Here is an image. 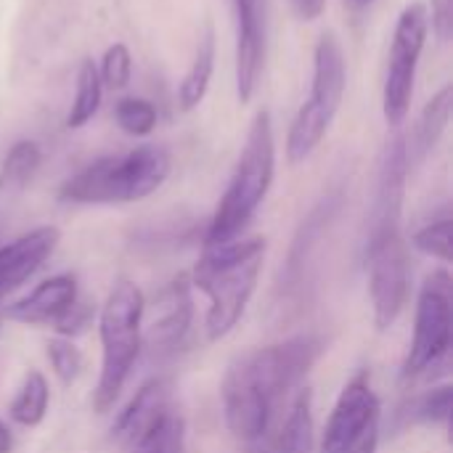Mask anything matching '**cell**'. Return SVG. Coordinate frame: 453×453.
Masks as SVG:
<instances>
[{
	"label": "cell",
	"instance_id": "1",
	"mask_svg": "<svg viewBox=\"0 0 453 453\" xmlns=\"http://www.w3.org/2000/svg\"><path fill=\"white\" fill-rule=\"evenodd\" d=\"M321 350L324 345L319 337L303 334L239 356L220 385L228 430L239 441H260L268 430L276 401L311 372Z\"/></svg>",
	"mask_w": 453,
	"mask_h": 453
},
{
	"label": "cell",
	"instance_id": "2",
	"mask_svg": "<svg viewBox=\"0 0 453 453\" xmlns=\"http://www.w3.org/2000/svg\"><path fill=\"white\" fill-rule=\"evenodd\" d=\"M268 242L263 236L234 239L218 247H207L194 268V287H199L207 300V337L212 342L223 340L244 316L260 271L265 260Z\"/></svg>",
	"mask_w": 453,
	"mask_h": 453
},
{
	"label": "cell",
	"instance_id": "3",
	"mask_svg": "<svg viewBox=\"0 0 453 453\" xmlns=\"http://www.w3.org/2000/svg\"><path fill=\"white\" fill-rule=\"evenodd\" d=\"M273 173H276L273 119L268 109H260L250 125L231 183L210 220L207 247H218V244L239 239V234L255 218L257 207L265 202L271 183H273Z\"/></svg>",
	"mask_w": 453,
	"mask_h": 453
},
{
	"label": "cell",
	"instance_id": "4",
	"mask_svg": "<svg viewBox=\"0 0 453 453\" xmlns=\"http://www.w3.org/2000/svg\"><path fill=\"white\" fill-rule=\"evenodd\" d=\"M173 159L162 146H138L90 162L61 186L72 204H130L151 196L170 178Z\"/></svg>",
	"mask_w": 453,
	"mask_h": 453
},
{
	"label": "cell",
	"instance_id": "5",
	"mask_svg": "<svg viewBox=\"0 0 453 453\" xmlns=\"http://www.w3.org/2000/svg\"><path fill=\"white\" fill-rule=\"evenodd\" d=\"M146 300L143 292L122 279L111 287L98 316L101 334V374L93 393V409L106 414L119 398L133 364L141 353V324H143Z\"/></svg>",
	"mask_w": 453,
	"mask_h": 453
},
{
	"label": "cell",
	"instance_id": "6",
	"mask_svg": "<svg viewBox=\"0 0 453 453\" xmlns=\"http://www.w3.org/2000/svg\"><path fill=\"white\" fill-rule=\"evenodd\" d=\"M348 88V64L334 32H324L313 53L311 96L292 119L287 135V157L292 165L305 162L326 138Z\"/></svg>",
	"mask_w": 453,
	"mask_h": 453
},
{
	"label": "cell",
	"instance_id": "7",
	"mask_svg": "<svg viewBox=\"0 0 453 453\" xmlns=\"http://www.w3.org/2000/svg\"><path fill=\"white\" fill-rule=\"evenodd\" d=\"M427 32H430L427 5L409 3L401 11L395 32H393L388 74H385V88H382V114L390 127H398L411 109L417 69H419V58L427 42Z\"/></svg>",
	"mask_w": 453,
	"mask_h": 453
},
{
	"label": "cell",
	"instance_id": "8",
	"mask_svg": "<svg viewBox=\"0 0 453 453\" xmlns=\"http://www.w3.org/2000/svg\"><path fill=\"white\" fill-rule=\"evenodd\" d=\"M380 419H382V406L377 393L372 390L369 377L366 374L353 377L342 388L329 414L321 453H377Z\"/></svg>",
	"mask_w": 453,
	"mask_h": 453
},
{
	"label": "cell",
	"instance_id": "9",
	"mask_svg": "<svg viewBox=\"0 0 453 453\" xmlns=\"http://www.w3.org/2000/svg\"><path fill=\"white\" fill-rule=\"evenodd\" d=\"M451 326V276L446 271H435L422 284L417 300L414 340L403 364V377H419L449 356Z\"/></svg>",
	"mask_w": 453,
	"mask_h": 453
},
{
	"label": "cell",
	"instance_id": "10",
	"mask_svg": "<svg viewBox=\"0 0 453 453\" xmlns=\"http://www.w3.org/2000/svg\"><path fill=\"white\" fill-rule=\"evenodd\" d=\"M409 250L401 231L369 236V295L380 332L390 329L403 313L409 303Z\"/></svg>",
	"mask_w": 453,
	"mask_h": 453
},
{
	"label": "cell",
	"instance_id": "11",
	"mask_svg": "<svg viewBox=\"0 0 453 453\" xmlns=\"http://www.w3.org/2000/svg\"><path fill=\"white\" fill-rule=\"evenodd\" d=\"M236 11V98L250 104L268 56V3L234 0Z\"/></svg>",
	"mask_w": 453,
	"mask_h": 453
},
{
	"label": "cell",
	"instance_id": "12",
	"mask_svg": "<svg viewBox=\"0 0 453 453\" xmlns=\"http://www.w3.org/2000/svg\"><path fill=\"white\" fill-rule=\"evenodd\" d=\"M194 316L191 303V281L188 276H178L170 281L154 300L151 316L141 324V342L154 353H173L188 334Z\"/></svg>",
	"mask_w": 453,
	"mask_h": 453
},
{
	"label": "cell",
	"instance_id": "13",
	"mask_svg": "<svg viewBox=\"0 0 453 453\" xmlns=\"http://www.w3.org/2000/svg\"><path fill=\"white\" fill-rule=\"evenodd\" d=\"M56 244H58V228L53 226H40L3 244L0 247V297L19 289L29 276H35L37 268L53 255Z\"/></svg>",
	"mask_w": 453,
	"mask_h": 453
},
{
	"label": "cell",
	"instance_id": "14",
	"mask_svg": "<svg viewBox=\"0 0 453 453\" xmlns=\"http://www.w3.org/2000/svg\"><path fill=\"white\" fill-rule=\"evenodd\" d=\"M74 303H77L74 276H53V279L37 284L19 303L8 305L5 316L19 324H29V326L45 324V326L56 329V324L74 308Z\"/></svg>",
	"mask_w": 453,
	"mask_h": 453
},
{
	"label": "cell",
	"instance_id": "15",
	"mask_svg": "<svg viewBox=\"0 0 453 453\" xmlns=\"http://www.w3.org/2000/svg\"><path fill=\"white\" fill-rule=\"evenodd\" d=\"M170 388L165 380H151L146 382L135 398L127 403V409L119 414L117 425H114V441L122 449H130L167 409H170Z\"/></svg>",
	"mask_w": 453,
	"mask_h": 453
},
{
	"label": "cell",
	"instance_id": "16",
	"mask_svg": "<svg viewBox=\"0 0 453 453\" xmlns=\"http://www.w3.org/2000/svg\"><path fill=\"white\" fill-rule=\"evenodd\" d=\"M42 162V151L35 141H16L0 167V220L11 212L16 199L32 183Z\"/></svg>",
	"mask_w": 453,
	"mask_h": 453
},
{
	"label": "cell",
	"instance_id": "17",
	"mask_svg": "<svg viewBox=\"0 0 453 453\" xmlns=\"http://www.w3.org/2000/svg\"><path fill=\"white\" fill-rule=\"evenodd\" d=\"M215 29L212 24L204 27V32L199 35L196 40V50H194V58H191V66L188 72L183 74L180 85H178V101L186 111L196 109L207 90H210V82H212V74H215Z\"/></svg>",
	"mask_w": 453,
	"mask_h": 453
},
{
	"label": "cell",
	"instance_id": "18",
	"mask_svg": "<svg viewBox=\"0 0 453 453\" xmlns=\"http://www.w3.org/2000/svg\"><path fill=\"white\" fill-rule=\"evenodd\" d=\"M451 109H453V88L443 85L422 109L419 122H417V133H414V143L409 149V154H414L417 159H422L425 154H430L441 135L446 133L449 122H451Z\"/></svg>",
	"mask_w": 453,
	"mask_h": 453
},
{
	"label": "cell",
	"instance_id": "19",
	"mask_svg": "<svg viewBox=\"0 0 453 453\" xmlns=\"http://www.w3.org/2000/svg\"><path fill=\"white\" fill-rule=\"evenodd\" d=\"M101 98H104V82L98 77V66L96 61L85 58L77 69V88H74V98L66 114V127L69 130L85 127L98 114Z\"/></svg>",
	"mask_w": 453,
	"mask_h": 453
},
{
	"label": "cell",
	"instance_id": "20",
	"mask_svg": "<svg viewBox=\"0 0 453 453\" xmlns=\"http://www.w3.org/2000/svg\"><path fill=\"white\" fill-rule=\"evenodd\" d=\"M48 403H50L48 380L37 369H32V372H27L24 385L19 388L16 398L11 401L8 414L21 427H37L48 414Z\"/></svg>",
	"mask_w": 453,
	"mask_h": 453
},
{
	"label": "cell",
	"instance_id": "21",
	"mask_svg": "<svg viewBox=\"0 0 453 453\" xmlns=\"http://www.w3.org/2000/svg\"><path fill=\"white\" fill-rule=\"evenodd\" d=\"M127 453H183L186 451V419L170 406Z\"/></svg>",
	"mask_w": 453,
	"mask_h": 453
},
{
	"label": "cell",
	"instance_id": "22",
	"mask_svg": "<svg viewBox=\"0 0 453 453\" xmlns=\"http://www.w3.org/2000/svg\"><path fill=\"white\" fill-rule=\"evenodd\" d=\"M276 453H313V409H311V393H303L279 438V451Z\"/></svg>",
	"mask_w": 453,
	"mask_h": 453
},
{
	"label": "cell",
	"instance_id": "23",
	"mask_svg": "<svg viewBox=\"0 0 453 453\" xmlns=\"http://www.w3.org/2000/svg\"><path fill=\"white\" fill-rule=\"evenodd\" d=\"M114 119L127 135L143 138L157 127V106L146 98H122L114 106Z\"/></svg>",
	"mask_w": 453,
	"mask_h": 453
},
{
	"label": "cell",
	"instance_id": "24",
	"mask_svg": "<svg viewBox=\"0 0 453 453\" xmlns=\"http://www.w3.org/2000/svg\"><path fill=\"white\" fill-rule=\"evenodd\" d=\"M98 77L111 90H122L130 82V77H133V56H130L125 42H114V45H109L104 50Z\"/></svg>",
	"mask_w": 453,
	"mask_h": 453
},
{
	"label": "cell",
	"instance_id": "25",
	"mask_svg": "<svg viewBox=\"0 0 453 453\" xmlns=\"http://www.w3.org/2000/svg\"><path fill=\"white\" fill-rule=\"evenodd\" d=\"M48 350V361H50V369H53V374L64 382V385H72L77 377H80V372H82V353L74 348V342L72 340H66V337H56V340H50L48 345H45Z\"/></svg>",
	"mask_w": 453,
	"mask_h": 453
},
{
	"label": "cell",
	"instance_id": "26",
	"mask_svg": "<svg viewBox=\"0 0 453 453\" xmlns=\"http://www.w3.org/2000/svg\"><path fill=\"white\" fill-rule=\"evenodd\" d=\"M451 220L449 218H441L425 228H419L411 239V244L422 252V255H430V257H438L443 263H451Z\"/></svg>",
	"mask_w": 453,
	"mask_h": 453
},
{
	"label": "cell",
	"instance_id": "27",
	"mask_svg": "<svg viewBox=\"0 0 453 453\" xmlns=\"http://www.w3.org/2000/svg\"><path fill=\"white\" fill-rule=\"evenodd\" d=\"M451 401L453 390L449 385L430 390L427 395H422L414 406V419L417 422H427V425H449L451 419Z\"/></svg>",
	"mask_w": 453,
	"mask_h": 453
},
{
	"label": "cell",
	"instance_id": "28",
	"mask_svg": "<svg viewBox=\"0 0 453 453\" xmlns=\"http://www.w3.org/2000/svg\"><path fill=\"white\" fill-rule=\"evenodd\" d=\"M427 27H433L435 37L441 42H449L453 37V0H430L427 11Z\"/></svg>",
	"mask_w": 453,
	"mask_h": 453
},
{
	"label": "cell",
	"instance_id": "29",
	"mask_svg": "<svg viewBox=\"0 0 453 453\" xmlns=\"http://www.w3.org/2000/svg\"><path fill=\"white\" fill-rule=\"evenodd\" d=\"M289 5L300 21H316L324 13L326 0H289Z\"/></svg>",
	"mask_w": 453,
	"mask_h": 453
},
{
	"label": "cell",
	"instance_id": "30",
	"mask_svg": "<svg viewBox=\"0 0 453 453\" xmlns=\"http://www.w3.org/2000/svg\"><path fill=\"white\" fill-rule=\"evenodd\" d=\"M13 449V435H11V430L0 422V453H11Z\"/></svg>",
	"mask_w": 453,
	"mask_h": 453
},
{
	"label": "cell",
	"instance_id": "31",
	"mask_svg": "<svg viewBox=\"0 0 453 453\" xmlns=\"http://www.w3.org/2000/svg\"><path fill=\"white\" fill-rule=\"evenodd\" d=\"M348 5H353V8H364V5H369V3H374V0H345Z\"/></svg>",
	"mask_w": 453,
	"mask_h": 453
}]
</instances>
